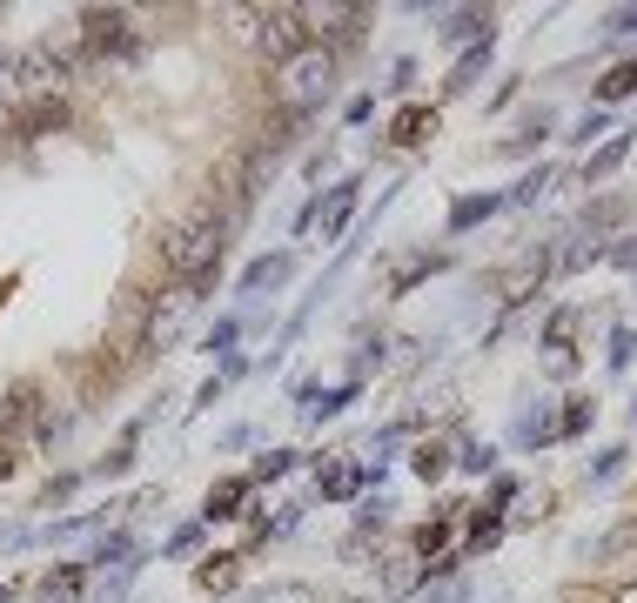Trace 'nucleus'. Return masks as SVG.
Here are the masks:
<instances>
[{
	"mask_svg": "<svg viewBox=\"0 0 637 603\" xmlns=\"http://www.w3.org/2000/svg\"><path fill=\"white\" fill-rule=\"evenodd\" d=\"M504 503H517V476H497V483H490V509H504Z\"/></svg>",
	"mask_w": 637,
	"mask_h": 603,
	"instance_id": "nucleus-35",
	"label": "nucleus"
},
{
	"mask_svg": "<svg viewBox=\"0 0 637 603\" xmlns=\"http://www.w3.org/2000/svg\"><path fill=\"white\" fill-rule=\"evenodd\" d=\"M450 463H456V456H450L443 443H417V456H410V470H417L423 483H443V476H450Z\"/></svg>",
	"mask_w": 637,
	"mask_h": 603,
	"instance_id": "nucleus-21",
	"label": "nucleus"
},
{
	"mask_svg": "<svg viewBox=\"0 0 637 603\" xmlns=\"http://www.w3.org/2000/svg\"><path fill=\"white\" fill-rule=\"evenodd\" d=\"M330 95H336V47L309 41L295 61L276 67V101H282V115H315Z\"/></svg>",
	"mask_w": 637,
	"mask_h": 603,
	"instance_id": "nucleus-2",
	"label": "nucleus"
},
{
	"mask_svg": "<svg viewBox=\"0 0 637 603\" xmlns=\"http://www.w3.org/2000/svg\"><path fill=\"white\" fill-rule=\"evenodd\" d=\"M490 47H497V34H490V41H476V47H463V61L450 67V80H443V88H450V95H469V88H476V74L490 67Z\"/></svg>",
	"mask_w": 637,
	"mask_h": 603,
	"instance_id": "nucleus-13",
	"label": "nucleus"
},
{
	"mask_svg": "<svg viewBox=\"0 0 637 603\" xmlns=\"http://www.w3.org/2000/svg\"><path fill=\"white\" fill-rule=\"evenodd\" d=\"M436 269H443V255H410V262H403V269H396V282H389V289H396V295H403L410 282H423V276H436Z\"/></svg>",
	"mask_w": 637,
	"mask_h": 603,
	"instance_id": "nucleus-25",
	"label": "nucleus"
},
{
	"mask_svg": "<svg viewBox=\"0 0 637 603\" xmlns=\"http://www.w3.org/2000/svg\"><path fill=\"white\" fill-rule=\"evenodd\" d=\"M456 470L490 476V470H497V450H490V443H463V450H456Z\"/></svg>",
	"mask_w": 637,
	"mask_h": 603,
	"instance_id": "nucleus-26",
	"label": "nucleus"
},
{
	"mask_svg": "<svg viewBox=\"0 0 637 603\" xmlns=\"http://www.w3.org/2000/svg\"><path fill=\"white\" fill-rule=\"evenodd\" d=\"M630 356H637V329H630V322H617V329H611L604 363H611V369H630Z\"/></svg>",
	"mask_w": 637,
	"mask_h": 603,
	"instance_id": "nucleus-24",
	"label": "nucleus"
},
{
	"mask_svg": "<svg viewBox=\"0 0 637 603\" xmlns=\"http://www.w3.org/2000/svg\"><path fill=\"white\" fill-rule=\"evenodd\" d=\"M295 470V450H269L262 463H256V483H276V476H289Z\"/></svg>",
	"mask_w": 637,
	"mask_h": 603,
	"instance_id": "nucleus-29",
	"label": "nucleus"
},
{
	"mask_svg": "<svg viewBox=\"0 0 637 603\" xmlns=\"http://www.w3.org/2000/svg\"><path fill=\"white\" fill-rule=\"evenodd\" d=\"M356 189H363V182L349 175V182L330 189V202H315V215H323V241H336V235L349 228V215H356Z\"/></svg>",
	"mask_w": 637,
	"mask_h": 603,
	"instance_id": "nucleus-11",
	"label": "nucleus"
},
{
	"mask_svg": "<svg viewBox=\"0 0 637 603\" xmlns=\"http://www.w3.org/2000/svg\"><path fill=\"white\" fill-rule=\"evenodd\" d=\"M410 80H417V61H396V67H389V88H396V95H403Z\"/></svg>",
	"mask_w": 637,
	"mask_h": 603,
	"instance_id": "nucleus-36",
	"label": "nucleus"
},
{
	"mask_svg": "<svg viewBox=\"0 0 637 603\" xmlns=\"http://www.w3.org/2000/svg\"><path fill=\"white\" fill-rule=\"evenodd\" d=\"M14 74H21V88H34V95H54L61 80H67V61L47 47V41H34V47H21L14 61H8Z\"/></svg>",
	"mask_w": 637,
	"mask_h": 603,
	"instance_id": "nucleus-4",
	"label": "nucleus"
},
{
	"mask_svg": "<svg viewBox=\"0 0 637 603\" xmlns=\"http://www.w3.org/2000/svg\"><path fill=\"white\" fill-rule=\"evenodd\" d=\"M630 422H637V402H630Z\"/></svg>",
	"mask_w": 637,
	"mask_h": 603,
	"instance_id": "nucleus-39",
	"label": "nucleus"
},
{
	"mask_svg": "<svg viewBox=\"0 0 637 603\" xmlns=\"http://www.w3.org/2000/svg\"><path fill=\"white\" fill-rule=\"evenodd\" d=\"M443 41H450V47H476V41H490V14H476V8H463V14H450V28H443Z\"/></svg>",
	"mask_w": 637,
	"mask_h": 603,
	"instance_id": "nucleus-17",
	"label": "nucleus"
},
{
	"mask_svg": "<svg viewBox=\"0 0 637 603\" xmlns=\"http://www.w3.org/2000/svg\"><path fill=\"white\" fill-rule=\"evenodd\" d=\"M417 590H430V563L417 550H396L382 563V596H417Z\"/></svg>",
	"mask_w": 637,
	"mask_h": 603,
	"instance_id": "nucleus-9",
	"label": "nucleus"
},
{
	"mask_svg": "<svg viewBox=\"0 0 637 603\" xmlns=\"http://www.w3.org/2000/svg\"><path fill=\"white\" fill-rule=\"evenodd\" d=\"M504 208H510L504 195H463V202L450 208V235H469L476 222H490V215H504Z\"/></svg>",
	"mask_w": 637,
	"mask_h": 603,
	"instance_id": "nucleus-14",
	"label": "nucleus"
},
{
	"mask_svg": "<svg viewBox=\"0 0 637 603\" xmlns=\"http://www.w3.org/2000/svg\"><path fill=\"white\" fill-rule=\"evenodd\" d=\"M235 577H242V557H202V570H195V583L202 590H235Z\"/></svg>",
	"mask_w": 637,
	"mask_h": 603,
	"instance_id": "nucleus-20",
	"label": "nucleus"
},
{
	"mask_svg": "<svg viewBox=\"0 0 637 603\" xmlns=\"http://www.w3.org/2000/svg\"><path fill=\"white\" fill-rule=\"evenodd\" d=\"M249 489H256V476H222V483L208 489V503H202V524H228V516H242Z\"/></svg>",
	"mask_w": 637,
	"mask_h": 603,
	"instance_id": "nucleus-10",
	"label": "nucleus"
},
{
	"mask_svg": "<svg viewBox=\"0 0 637 603\" xmlns=\"http://www.w3.org/2000/svg\"><path fill=\"white\" fill-rule=\"evenodd\" d=\"M624 456H630V450H624V443H611V450H604V456L591 463V483H611V476L624 470Z\"/></svg>",
	"mask_w": 637,
	"mask_h": 603,
	"instance_id": "nucleus-30",
	"label": "nucleus"
},
{
	"mask_svg": "<svg viewBox=\"0 0 637 603\" xmlns=\"http://www.w3.org/2000/svg\"><path fill=\"white\" fill-rule=\"evenodd\" d=\"M115 557H128V537H108V543H101V550H95V557H88V570H108V563H115Z\"/></svg>",
	"mask_w": 637,
	"mask_h": 603,
	"instance_id": "nucleus-33",
	"label": "nucleus"
},
{
	"mask_svg": "<svg viewBox=\"0 0 637 603\" xmlns=\"http://www.w3.org/2000/svg\"><path fill=\"white\" fill-rule=\"evenodd\" d=\"M289 269H295V255H262V262H249V269H242V295H262V289H276Z\"/></svg>",
	"mask_w": 637,
	"mask_h": 603,
	"instance_id": "nucleus-16",
	"label": "nucleus"
},
{
	"mask_svg": "<svg viewBox=\"0 0 637 603\" xmlns=\"http://www.w3.org/2000/svg\"><path fill=\"white\" fill-rule=\"evenodd\" d=\"M430 134H436V108H403V115L389 121V141H396V148H417V141H430Z\"/></svg>",
	"mask_w": 637,
	"mask_h": 603,
	"instance_id": "nucleus-15",
	"label": "nucleus"
},
{
	"mask_svg": "<svg viewBox=\"0 0 637 603\" xmlns=\"http://www.w3.org/2000/svg\"><path fill=\"white\" fill-rule=\"evenodd\" d=\"M222 248H228V215L215 208H188L175 228H169V248H162V262L182 289H208L215 269H222Z\"/></svg>",
	"mask_w": 637,
	"mask_h": 603,
	"instance_id": "nucleus-1",
	"label": "nucleus"
},
{
	"mask_svg": "<svg viewBox=\"0 0 637 603\" xmlns=\"http://www.w3.org/2000/svg\"><path fill=\"white\" fill-rule=\"evenodd\" d=\"M591 416H597V402L571 396V402H564V416H557V437H584V429H591Z\"/></svg>",
	"mask_w": 637,
	"mask_h": 603,
	"instance_id": "nucleus-23",
	"label": "nucleus"
},
{
	"mask_svg": "<svg viewBox=\"0 0 637 603\" xmlns=\"http://www.w3.org/2000/svg\"><path fill=\"white\" fill-rule=\"evenodd\" d=\"M591 563H611V570H637V516L611 524V530L591 543Z\"/></svg>",
	"mask_w": 637,
	"mask_h": 603,
	"instance_id": "nucleus-8",
	"label": "nucleus"
},
{
	"mask_svg": "<svg viewBox=\"0 0 637 603\" xmlns=\"http://www.w3.org/2000/svg\"><path fill=\"white\" fill-rule=\"evenodd\" d=\"M550 182H557V168H530V175H523V182H517V189H510L504 202H510V208H530V202H537V195H543Z\"/></svg>",
	"mask_w": 637,
	"mask_h": 603,
	"instance_id": "nucleus-22",
	"label": "nucleus"
},
{
	"mask_svg": "<svg viewBox=\"0 0 637 603\" xmlns=\"http://www.w3.org/2000/svg\"><path fill=\"white\" fill-rule=\"evenodd\" d=\"M591 134H604V108H591V115L577 121V134H571V141H591Z\"/></svg>",
	"mask_w": 637,
	"mask_h": 603,
	"instance_id": "nucleus-37",
	"label": "nucleus"
},
{
	"mask_svg": "<svg viewBox=\"0 0 637 603\" xmlns=\"http://www.w3.org/2000/svg\"><path fill=\"white\" fill-rule=\"evenodd\" d=\"M235 329H242L235 315H222V322L208 329V349H215V356H228V349H235Z\"/></svg>",
	"mask_w": 637,
	"mask_h": 603,
	"instance_id": "nucleus-32",
	"label": "nucleus"
},
{
	"mask_svg": "<svg viewBox=\"0 0 637 603\" xmlns=\"http://www.w3.org/2000/svg\"><path fill=\"white\" fill-rule=\"evenodd\" d=\"M61 121H67V108H61V95H41V101H28V108L14 115V128H21L28 141H34V134H54Z\"/></svg>",
	"mask_w": 637,
	"mask_h": 603,
	"instance_id": "nucleus-12",
	"label": "nucleus"
},
{
	"mask_svg": "<svg viewBox=\"0 0 637 603\" xmlns=\"http://www.w3.org/2000/svg\"><path fill=\"white\" fill-rule=\"evenodd\" d=\"M611 262H617V269H624V276H637V235H624V241H617V248H611Z\"/></svg>",
	"mask_w": 637,
	"mask_h": 603,
	"instance_id": "nucleus-34",
	"label": "nucleus"
},
{
	"mask_svg": "<svg viewBox=\"0 0 637 603\" xmlns=\"http://www.w3.org/2000/svg\"><path fill=\"white\" fill-rule=\"evenodd\" d=\"M82 577H88V563H74V570H61V577H47V583H41V596H47V603H67L74 590H82Z\"/></svg>",
	"mask_w": 637,
	"mask_h": 603,
	"instance_id": "nucleus-27",
	"label": "nucleus"
},
{
	"mask_svg": "<svg viewBox=\"0 0 637 603\" xmlns=\"http://www.w3.org/2000/svg\"><path fill=\"white\" fill-rule=\"evenodd\" d=\"M550 269H557V255H550V248H523L517 262L497 276V295H504V302H530V295L543 289V276H550Z\"/></svg>",
	"mask_w": 637,
	"mask_h": 603,
	"instance_id": "nucleus-3",
	"label": "nucleus"
},
{
	"mask_svg": "<svg viewBox=\"0 0 637 603\" xmlns=\"http://www.w3.org/2000/svg\"><path fill=\"white\" fill-rule=\"evenodd\" d=\"M262 47L276 54V67H282V61H295V54L309 47L302 14H295V8H269V14H262Z\"/></svg>",
	"mask_w": 637,
	"mask_h": 603,
	"instance_id": "nucleus-5",
	"label": "nucleus"
},
{
	"mask_svg": "<svg viewBox=\"0 0 637 603\" xmlns=\"http://www.w3.org/2000/svg\"><path fill=\"white\" fill-rule=\"evenodd\" d=\"M624 95H637V61H617V67L597 80V95H591V101H597V108H611V101H624Z\"/></svg>",
	"mask_w": 637,
	"mask_h": 603,
	"instance_id": "nucleus-18",
	"label": "nucleus"
},
{
	"mask_svg": "<svg viewBox=\"0 0 637 603\" xmlns=\"http://www.w3.org/2000/svg\"><path fill=\"white\" fill-rule=\"evenodd\" d=\"M295 14H302L309 41H315V34H343V41H356V28L369 21V8H343V0H323V8H295Z\"/></svg>",
	"mask_w": 637,
	"mask_h": 603,
	"instance_id": "nucleus-6",
	"label": "nucleus"
},
{
	"mask_svg": "<svg viewBox=\"0 0 637 603\" xmlns=\"http://www.w3.org/2000/svg\"><path fill=\"white\" fill-rule=\"evenodd\" d=\"M571 329H577V309H557V315L543 322V349H564V342H571Z\"/></svg>",
	"mask_w": 637,
	"mask_h": 603,
	"instance_id": "nucleus-28",
	"label": "nucleus"
},
{
	"mask_svg": "<svg viewBox=\"0 0 637 603\" xmlns=\"http://www.w3.org/2000/svg\"><path fill=\"white\" fill-rule=\"evenodd\" d=\"M577 369V356H571V342H564V349H543V376H557V383H564Z\"/></svg>",
	"mask_w": 637,
	"mask_h": 603,
	"instance_id": "nucleus-31",
	"label": "nucleus"
},
{
	"mask_svg": "<svg viewBox=\"0 0 637 603\" xmlns=\"http://www.w3.org/2000/svg\"><path fill=\"white\" fill-rule=\"evenodd\" d=\"M624 154H630V134H611L591 161H584V182H604V175H617V168H624Z\"/></svg>",
	"mask_w": 637,
	"mask_h": 603,
	"instance_id": "nucleus-19",
	"label": "nucleus"
},
{
	"mask_svg": "<svg viewBox=\"0 0 637 603\" xmlns=\"http://www.w3.org/2000/svg\"><path fill=\"white\" fill-rule=\"evenodd\" d=\"M8 596H14V590H8V583H0V603H8Z\"/></svg>",
	"mask_w": 637,
	"mask_h": 603,
	"instance_id": "nucleus-38",
	"label": "nucleus"
},
{
	"mask_svg": "<svg viewBox=\"0 0 637 603\" xmlns=\"http://www.w3.org/2000/svg\"><path fill=\"white\" fill-rule=\"evenodd\" d=\"M202 289H175L169 302H154V315H148V329H141V342L148 349H169V342L182 335V315H188V302H195Z\"/></svg>",
	"mask_w": 637,
	"mask_h": 603,
	"instance_id": "nucleus-7",
	"label": "nucleus"
}]
</instances>
